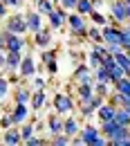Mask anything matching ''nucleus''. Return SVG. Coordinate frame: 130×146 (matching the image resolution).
Segmentation results:
<instances>
[{
    "mask_svg": "<svg viewBox=\"0 0 130 146\" xmlns=\"http://www.w3.org/2000/svg\"><path fill=\"white\" fill-rule=\"evenodd\" d=\"M108 9H110V20L114 25H126L128 23V5L123 0H108Z\"/></svg>",
    "mask_w": 130,
    "mask_h": 146,
    "instance_id": "obj_1",
    "label": "nucleus"
},
{
    "mask_svg": "<svg viewBox=\"0 0 130 146\" xmlns=\"http://www.w3.org/2000/svg\"><path fill=\"white\" fill-rule=\"evenodd\" d=\"M67 25H70V32L74 36L83 38L88 36V23H85V16H81L79 11H67Z\"/></svg>",
    "mask_w": 130,
    "mask_h": 146,
    "instance_id": "obj_2",
    "label": "nucleus"
},
{
    "mask_svg": "<svg viewBox=\"0 0 130 146\" xmlns=\"http://www.w3.org/2000/svg\"><path fill=\"white\" fill-rule=\"evenodd\" d=\"M2 38H5V52H22L25 50V45H27V40L22 34H14V32H9V29H5V32H0Z\"/></svg>",
    "mask_w": 130,
    "mask_h": 146,
    "instance_id": "obj_3",
    "label": "nucleus"
},
{
    "mask_svg": "<svg viewBox=\"0 0 130 146\" xmlns=\"http://www.w3.org/2000/svg\"><path fill=\"white\" fill-rule=\"evenodd\" d=\"M101 34H103V43L108 47H121V27H117L114 23H108L101 27Z\"/></svg>",
    "mask_w": 130,
    "mask_h": 146,
    "instance_id": "obj_4",
    "label": "nucleus"
},
{
    "mask_svg": "<svg viewBox=\"0 0 130 146\" xmlns=\"http://www.w3.org/2000/svg\"><path fill=\"white\" fill-rule=\"evenodd\" d=\"M5 29H9V32H14V34H27L29 29H27V20H25V14H14V16H7L5 20Z\"/></svg>",
    "mask_w": 130,
    "mask_h": 146,
    "instance_id": "obj_5",
    "label": "nucleus"
},
{
    "mask_svg": "<svg viewBox=\"0 0 130 146\" xmlns=\"http://www.w3.org/2000/svg\"><path fill=\"white\" fill-rule=\"evenodd\" d=\"M34 74H36V61H34L32 52H27V54H22V61H20V68H18V76H20V81H22V79H32Z\"/></svg>",
    "mask_w": 130,
    "mask_h": 146,
    "instance_id": "obj_6",
    "label": "nucleus"
},
{
    "mask_svg": "<svg viewBox=\"0 0 130 146\" xmlns=\"http://www.w3.org/2000/svg\"><path fill=\"white\" fill-rule=\"evenodd\" d=\"M72 110H74V99L70 94L58 92L54 97V112H58V115H70Z\"/></svg>",
    "mask_w": 130,
    "mask_h": 146,
    "instance_id": "obj_7",
    "label": "nucleus"
},
{
    "mask_svg": "<svg viewBox=\"0 0 130 146\" xmlns=\"http://www.w3.org/2000/svg\"><path fill=\"white\" fill-rule=\"evenodd\" d=\"M47 20H49V27H52V29H61V27L67 25V11H65L61 5H56L54 9L47 14Z\"/></svg>",
    "mask_w": 130,
    "mask_h": 146,
    "instance_id": "obj_8",
    "label": "nucleus"
},
{
    "mask_svg": "<svg viewBox=\"0 0 130 146\" xmlns=\"http://www.w3.org/2000/svg\"><path fill=\"white\" fill-rule=\"evenodd\" d=\"M101 135V128L92 126V124H88V126L81 128V133H79V137H81V142H83V146H94V142H96V137Z\"/></svg>",
    "mask_w": 130,
    "mask_h": 146,
    "instance_id": "obj_9",
    "label": "nucleus"
},
{
    "mask_svg": "<svg viewBox=\"0 0 130 146\" xmlns=\"http://www.w3.org/2000/svg\"><path fill=\"white\" fill-rule=\"evenodd\" d=\"M74 81H76V83H94V72H92V68H90L88 63L79 65V68L74 70Z\"/></svg>",
    "mask_w": 130,
    "mask_h": 146,
    "instance_id": "obj_10",
    "label": "nucleus"
},
{
    "mask_svg": "<svg viewBox=\"0 0 130 146\" xmlns=\"http://www.w3.org/2000/svg\"><path fill=\"white\" fill-rule=\"evenodd\" d=\"M40 18H43V16L38 14L36 9L25 14V20H27V29H29V34H36V32L43 29V20H40Z\"/></svg>",
    "mask_w": 130,
    "mask_h": 146,
    "instance_id": "obj_11",
    "label": "nucleus"
},
{
    "mask_svg": "<svg viewBox=\"0 0 130 146\" xmlns=\"http://www.w3.org/2000/svg\"><path fill=\"white\" fill-rule=\"evenodd\" d=\"M27 117H29V104H16V106H14V112H11L14 126H20L22 121H27Z\"/></svg>",
    "mask_w": 130,
    "mask_h": 146,
    "instance_id": "obj_12",
    "label": "nucleus"
},
{
    "mask_svg": "<svg viewBox=\"0 0 130 146\" xmlns=\"http://www.w3.org/2000/svg\"><path fill=\"white\" fill-rule=\"evenodd\" d=\"M52 38H54L52 27H49V29H40V32L34 34V45L40 47V50H45V47H49V45H52Z\"/></svg>",
    "mask_w": 130,
    "mask_h": 146,
    "instance_id": "obj_13",
    "label": "nucleus"
},
{
    "mask_svg": "<svg viewBox=\"0 0 130 146\" xmlns=\"http://www.w3.org/2000/svg\"><path fill=\"white\" fill-rule=\"evenodd\" d=\"M2 142L5 144H9V146H16V144H22V135H20V128L16 126H11V128H7V130H2Z\"/></svg>",
    "mask_w": 130,
    "mask_h": 146,
    "instance_id": "obj_14",
    "label": "nucleus"
},
{
    "mask_svg": "<svg viewBox=\"0 0 130 146\" xmlns=\"http://www.w3.org/2000/svg\"><path fill=\"white\" fill-rule=\"evenodd\" d=\"M114 112H117V106L112 101H106L96 108V117H99V121H108V119H114Z\"/></svg>",
    "mask_w": 130,
    "mask_h": 146,
    "instance_id": "obj_15",
    "label": "nucleus"
},
{
    "mask_svg": "<svg viewBox=\"0 0 130 146\" xmlns=\"http://www.w3.org/2000/svg\"><path fill=\"white\" fill-rule=\"evenodd\" d=\"M20 61H22V52H7V63H5V72H18Z\"/></svg>",
    "mask_w": 130,
    "mask_h": 146,
    "instance_id": "obj_16",
    "label": "nucleus"
},
{
    "mask_svg": "<svg viewBox=\"0 0 130 146\" xmlns=\"http://www.w3.org/2000/svg\"><path fill=\"white\" fill-rule=\"evenodd\" d=\"M63 133H65L67 137H76V135L81 133V121L74 119V117L65 119V121H63Z\"/></svg>",
    "mask_w": 130,
    "mask_h": 146,
    "instance_id": "obj_17",
    "label": "nucleus"
},
{
    "mask_svg": "<svg viewBox=\"0 0 130 146\" xmlns=\"http://www.w3.org/2000/svg\"><path fill=\"white\" fill-rule=\"evenodd\" d=\"M29 108L40 112V110L45 108V90H34L32 94V101H29Z\"/></svg>",
    "mask_w": 130,
    "mask_h": 146,
    "instance_id": "obj_18",
    "label": "nucleus"
},
{
    "mask_svg": "<svg viewBox=\"0 0 130 146\" xmlns=\"http://www.w3.org/2000/svg\"><path fill=\"white\" fill-rule=\"evenodd\" d=\"M92 94H94V83H79V86H76V97H79V101L92 99Z\"/></svg>",
    "mask_w": 130,
    "mask_h": 146,
    "instance_id": "obj_19",
    "label": "nucleus"
},
{
    "mask_svg": "<svg viewBox=\"0 0 130 146\" xmlns=\"http://www.w3.org/2000/svg\"><path fill=\"white\" fill-rule=\"evenodd\" d=\"M47 130H49L52 135L63 133V119H61V115H58V112H54V115L47 119Z\"/></svg>",
    "mask_w": 130,
    "mask_h": 146,
    "instance_id": "obj_20",
    "label": "nucleus"
},
{
    "mask_svg": "<svg viewBox=\"0 0 130 146\" xmlns=\"http://www.w3.org/2000/svg\"><path fill=\"white\" fill-rule=\"evenodd\" d=\"M90 20H92L94 25H99V27H103V25H108V23H112L103 11H99V9H94L92 7V11H90Z\"/></svg>",
    "mask_w": 130,
    "mask_h": 146,
    "instance_id": "obj_21",
    "label": "nucleus"
},
{
    "mask_svg": "<svg viewBox=\"0 0 130 146\" xmlns=\"http://www.w3.org/2000/svg\"><path fill=\"white\" fill-rule=\"evenodd\" d=\"M34 7H36V11L40 14V16H47L56 5L52 2V0H38V2H34Z\"/></svg>",
    "mask_w": 130,
    "mask_h": 146,
    "instance_id": "obj_22",
    "label": "nucleus"
},
{
    "mask_svg": "<svg viewBox=\"0 0 130 146\" xmlns=\"http://www.w3.org/2000/svg\"><path fill=\"white\" fill-rule=\"evenodd\" d=\"M32 94L34 92L29 90V88H18L16 94H14V99H16V104H29L32 101Z\"/></svg>",
    "mask_w": 130,
    "mask_h": 146,
    "instance_id": "obj_23",
    "label": "nucleus"
},
{
    "mask_svg": "<svg viewBox=\"0 0 130 146\" xmlns=\"http://www.w3.org/2000/svg\"><path fill=\"white\" fill-rule=\"evenodd\" d=\"M108 72H110V83H112V86H114V83H117L119 79H123V76H126V70H123V68H121L119 63H114V65H112Z\"/></svg>",
    "mask_w": 130,
    "mask_h": 146,
    "instance_id": "obj_24",
    "label": "nucleus"
},
{
    "mask_svg": "<svg viewBox=\"0 0 130 146\" xmlns=\"http://www.w3.org/2000/svg\"><path fill=\"white\" fill-rule=\"evenodd\" d=\"M34 133H36V124H34V121H22V124H20V135H22V142H25V139H29Z\"/></svg>",
    "mask_w": 130,
    "mask_h": 146,
    "instance_id": "obj_25",
    "label": "nucleus"
},
{
    "mask_svg": "<svg viewBox=\"0 0 130 146\" xmlns=\"http://www.w3.org/2000/svg\"><path fill=\"white\" fill-rule=\"evenodd\" d=\"M81 16H90V11H92V0H76V9Z\"/></svg>",
    "mask_w": 130,
    "mask_h": 146,
    "instance_id": "obj_26",
    "label": "nucleus"
},
{
    "mask_svg": "<svg viewBox=\"0 0 130 146\" xmlns=\"http://www.w3.org/2000/svg\"><path fill=\"white\" fill-rule=\"evenodd\" d=\"M114 90H119V92H123L126 97H130V76H128V74L114 83Z\"/></svg>",
    "mask_w": 130,
    "mask_h": 146,
    "instance_id": "obj_27",
    "label": "nucleus"
},
{
    "mask_svg": "<svg viewBox=\"0 0 130 146\" xmlns=\"http://www.w3.org/2000/svg\"><path fill=\"white\" fill-rule=\"evenodd\" d=\"M114 119L121 124V126H130V112L126 108H117V112H114Z\"/></svg>",
    "mask_w": 130,
    "mask_h": 146,
    "instance_id": "obj_28",
    "label": "nucleus"
},
{
    "mask_svg": "<svg viewBox=\"0 0 130 146\" xmlns=\"http://www.w3.org/2000/svg\"><path fill=\"white\" fill-rule=\"evenodd\" d=\"M110 86L112 83H106V81H94V92L96 94H103L106 99L110 97Z\"/></svg>",
    "mask_w": 130,
    "mask_h": 146,
    "instance_id": "obj_29",
    "label": "nucleus"
},
{
    "mask_svg": "<svg viewBox=\"0 0 130 146\" xmlns=\"http://www.w3.org/2000/svg\"><path fill=\"white\" fill-rule=\"evenodd\" d=\"M121 47L123 50H130V23H126L121 27Z\"/></svg>",
    "mask_w": 130,
    "mask_h": 146,
    "instance_id": "obj_30",
    "label": "nucleus"
},
{
    "mask_svg": "<svg viewBox=\"0 0 130 146\" xmlns=\"http://www.w3.org/2000/svg\"><path fill=\"white\" fill-rule=\"evenodd\" d=\"M94 72V81H106V83H110V72H108V68H96V70H92Z\"/></svg>",
    "mask_w": 130,
    "mask_h": 146,
    "instance_id": "obj_31",
    "label": "nucleus"
},
{
    "mask_svg": "<svg viewBox=\"0 0 130 146\" xmlns=\"http://www.w3.org/2000/svg\"><path fill=\"white\" fill-rule=\"evenodd\" d=\"M88 38L92 43H103V34H101V27H90L88 29Z\"/></svg>",
    "mask_w": 130,
    "mask_h": 146,
    "instance_id": "obj_32",
    "label": "nucleus"
},
{
    "mask_svg": "<svg viewBox=\"0 0 130 146\" xmlns=\"http://www.w3.org/2000/svg\"><path fill=\"white\" fill-rule=\"evenodd\" d=\"M81 117H92L94 112H96V110L92 108V104H90V99H85V101H81Z\"/></svg>",
    "mask_w": 130,
    "mask_h": 146,
    "instance_id": "obj_33",
    "label": "nucleus"
},
{
    "mask_svg": "<svg viewBox=\"0 0 130 146\" xmlns=\"http://www.w3.org/2000/svg\"><path fill=\"white\" fill-rule=\"evenodd\" d=\"M52 144L54 146H67V144H72V137H67L65 133H58V135H54Z\"/></svg>",
    "mask_w": 130,
    "mask_h": 146,
    "instance_id": "obj_34",
    "label": "nucleus"
},
{
    "mask_svg": "<svg viewBox=\"0 0 130 146\" xmlns=\"http://www.w3.org/2000/svg\"><path fill=\"white\" fill-rule=\"evenodd\" d=\"M54 58H56V50H49V47L43 50V54H40V61H43V63H49V61H54Z\"/></svg>",
    "mask_w": 130,
    "mask_h": 146,
    "instance_id": "obj_35",
    "label": "nucleus"
},
{
    "mask_svg": "<svg viewBox=\"0 0 130 146\" xmlns=\"http://www.w3.org/2000/svg\"><path fill=\"white\" fill-rule=\"evenodd\" d=\"M7 94H9V79L0 76V99H5Z\"/></svg>",
    "mask_w": 130,
    "mask_h": 146,
    "instance_id": "obj_36",
    "label": "nucleus"
},
{
    "mask_svg": "<svg viewBox=\"0 0 130 146\" xmlns=\"http://www.w3.org/2000/svg\"><path fill=\"white\" fill-rule=\"evenodd\" d=\"M22 144H27V146H43L45 142H43V137H38V135H32L29 139H25Z\"/></svg>",
    "mask_w": 130,
    "mask_h": 146,
    "instance_id": "obj_37",
    "label": "nucleus"
},
{
    "mask_svg": "<svg viewBox=\"0 0 130 146\" xmlns=\"http://www.w3.org/2000/svg\"><path fill=\"white\" fill-rule=\"evenodd\" d=\"M58 5H61L65 11H74L76 9V0H58Z\"/></svg>",
    "mask_w": 130,
    "mask_h": 146,
    "instance_id": "obj_38",
    "label": "nucleus"
},
{
    "mask_svg": "<svg viewBox=\"0 0 130 146\" xmlns=\"http://www.w3.org/2000/svg\"><path fill=\"white\" fill-rule=\"evenodd\" d=\"M14 126V121H11V115H5V117H0V128L2 130H7V128Z\"/></svg>",
    "mask_w": 130,
    "mask_h": 146,
    "instance_id": "obj_39",
    "label": "nucleus"
},
{
    "mask_svg": "<svg viewBox=\"0 0 130 146\" xmlns=\"http://www.w3.org/2000/svg\"><path fill=\"white\" fill-rule=\"evenodd\" d=\"M45 86H47V83H45V79L34 74V88H36V90H45Z\"/></svg>",
    "mask_w": 130,
    "mask_h": 146,
    "instance_id": "obj_40",
    "label": "nucleus"
},
{
    "mask_svg": "<svg viewBox=\"0 0 130 146\" xmlns=\"http://www.w3.org/2000/svg\"><path fill=\"white\" fill-rule=\"evenodd\" d=\"M45 68H47V72H49V74H56V72H58V63H56V58H54V61H49V63H45Z\"/></svg>",
    "mask_w": 130,
    "mask_h": 146,
    "instance_id": "obj_41",
    "label": "nucleus"
},
{
    "mask_svg": "<svg viewBox=\"0 0 130 146\" xmlns=\"http://www.w3.org/2000/svg\"><path fill=\"white\" fill-rule=\"evenodd\" d=\"M7 9H9V7L5 5V0H0V18H5V16H7Z\"/></svg>",
    "mask_w": 130,
    "mask_h": 146,
    "instance_id": "obj_42",
    "label": "nucleus"
},
{
    "mask_svg": "<svg viewBox=\"0 0 130 146\" xmlns=\"http://www.w3.org/2000/svg\"><path fill=\"white\" fill-rule=\"evenodd\" d=\"M5 5H7V7H20L22 0H5Z\"/></svg>",
    "mask_w": 130,
    "mask_h": 146,
    "instance_id": "obj_43",
    "label": "nucleus"
},
{
    "mask_svg": "<svg viewBox=\"0 0 130 146\" xmlns=\"http://www.w3.org/2000/svg\"><path fill=\"white\" fill-rule=\"evenodd\" d=\"M5 63H7V52H0V70H5Z\"/></svg>",
    "mask_w": 130,
    "mask_h": 146,
    "instance_id": "obj_44",
    "label": "nucleus"
},
{
    "mask_svg": "<svg viewBox=\"0 0 130 146\" xmlns=\"http://www.w3.org/2000/svg\"><path fill=\"white\" fill-rule=\"evenodd\" d=\"M106 2H108V0H92V7H94V9H99V7H103Z\"/></svg>",
    "mask_w": 130,
    "mask_h": 146,
    "instance_id": "obj_45",
    "label": "nucleus"
},
{
    "mask_svg": "<svg viewBox=\"0 0 130 146\" xmlns=\"http://www.w3.org/2000/svg\"><path fill=\"white\" fill-rule=\"evenodd\" d=\"M0 52H5V38H2V34H0Z\"/></svg>",
    "mask_w": 130,
    "mask_h": 146,
    "instance_id": "obj_46",
    "label": "nucleus"
},
{
    "mask_svg": "<svg viewBox=\"0 0 130 146\" xmlns=\"http://www.w3.org/2000/svg\"><path fill=\"white\" fill-rule=\"evenodd\" d=\"M126 14H128V23H130V5H128V9H126Z\"/></svg>",
    "mask_w": 130,
    "mask_h": 146,
    "instance_id": "obj_47",
    "label": "nucleus"
},
{
    "mask_svg": "<svg viewBox=\"0 0 130 146\" xmlns=\"http://www.w3.org/2000/svg\"><path fill=\"white\" fill-rule=\"evenodd\" d=\"M52 2H54V5H58V0H52Z\"/></svg>",
    "mask_w": 130,
    "mask_h": 146,
    "instance_id": "obj_48",
    "label": "nucleus"
},
{
    "mask_svg": "<svg viewBox=\"0 0 130 146\" xmlns=\"http://www.w3.org/2000/svg\"><path fill=\"white\" fill-rule=\"evenodd\" d=\"M123 2H126V5H130V0H123Z\"/></svg>",
    "mask_w": 130,
    "mask_h": 146,
    "instance_id": "obj_49",
    "label": "nucleus"
},
{
    "mask_svg": "<svg viewBox=\"0 0 130 146\" xmlns=\"http://www.w3.org/2000/svg\"><path fill=\"white\" fill-rule=\"evenodd\" d=\"M126 52H128V56H130V50H126Z\"/></svg>",
    "mask_w": 130,
    "mask_h": 146,
    "instance_id": "obj_50",
    "label": "nucleus"
},
{
    "mask_svg": "<svg viewBox=\"0 0 130 146\" xmlns=\"http://www.w3.org/2000/svg\"><path fill=\"white\" fill-rule=\"evenodd\" d=\"M32 2H38V0H32Z\"/></svg>",
    "mask_w": 130,
    "mask_h": 146,
    "instance_id": "obj_51",
    "label": "nucleus"
}]
</instances>
